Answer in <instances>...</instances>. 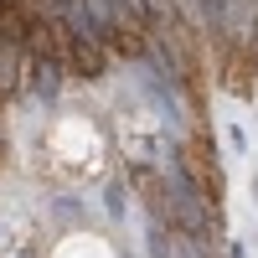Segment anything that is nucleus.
I'll use <instances>...</instances> for the list:
<instances>
[{
	"instance_id": "1",
	"label": "nucleus",
	"mask_w": 258,
	"mask_h": 258,
	"mask_svg": "<svg viewBox=\"0 0 258 258\" xmlns=\"http://www.w3.org/2000/svg\"><path fill=\"white\" fill-rule=\"evenodd\" d=\"M68 57H73V68H78V73H88V78H93V73L103 68L98 47H88V41H68Z\"/></svg>"
}]
</instances>
